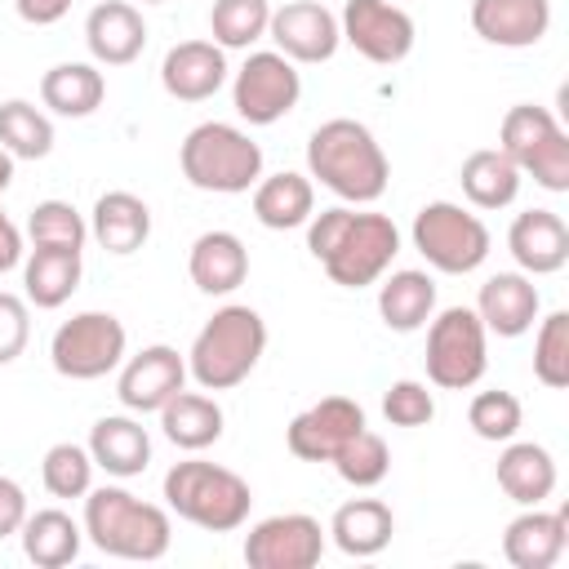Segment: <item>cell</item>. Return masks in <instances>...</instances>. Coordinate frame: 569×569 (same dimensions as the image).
<instances>
[{
  "instance_id": "obj_1",
  "label": "cell",
  "mask_w": 569,
  "mask_h": 569,
  "mask_svg": "<svg viewBox=\"0 0 569 569\" xmlns=\"http://www.w3.org/2000/svg\"><path fill=\"white\" fill-rule=\"evenodd\" d=\"M307 249L325 267V276L342 289L378 284L396 253H400V227L387 213L333 204L307 218Z\"/></svg>"
},
{
  "instance_id": "obj_2",
  "label": "cell",
  "mask_w": 569,
  "mask_h": 569,
  "mask_svg": "<svg viewBox=\"0 0 569 569\" xmlns=\"http://www.w3.org/2000/svg\"><path fill=\"white\" fill-rule=\"evenodd\" d=\"M307 178L329 187L342 204H373L391 182V164L369 124L333 116L307 138Z\"/></svg>"
},
{
  "instance_id": "obj_3",
  "label": "cell",
  "mask_w": 569,
  "mask_h": 569,
  "mask_svg": "<svg viewBox=\"0 0 569 569\" xmlns=\"http://www.w3.org/2000/svg\"><path fill=\"white\" fill-rule=\"evenodd\" d=\"M262 351H267V320L244 302H227L191 338L187 378L200 391H231L258 369Z\"/></svg>"
},
{
  "instance_id": "obj_4",
  "label": "cell",
  "mask_w": 569,
  "mask_h": 569,
  "mask_svg": "<svg viewBox=\"0 0 569 569\" xmlns=\"http://www.w3.org/2000/svg\"><path fill=\"white\" fill-rule=\"evenodd\" d=\"M84 538L116 560H160L173 542L169 507L142 502L124 485H98L84 493Z\"/></svg>"
},
{
  "instance_id": "obj_5",
  "label": "cell",
  "mask_w": 569,
  "mask_h": 569,
  "mask_svg": "<svg viewBox=\"0 0 569 569\" xmlns=\"http://www.w3.org/2000/svg\"><path fill=\"white\" fill-rule=\"evenodd\" d=\"M164 507L204 529V533H236L244 520H249V507H253V489L244 476H236L231 467H218V462H204V458H182L164 471Z\"/></svg>"
},
{
  "instance_id": "obj_6",
  "label": "cell",
  "mask_w": 569,
  "mask_h": 569,
  "mask_svg": "<svg viewBox=\"0 0 569 569\" xmlns=\"http://www.w3.org/2000/svg\"><path fill=\"white\" fill-rule=\"evenodd\" d=\"M178 164L196 191L240 196L253 191V182L262 178V147L227 120H204L182 138Z\"/></svg>"
},
{
  "instance_id": "obj_7",
  "label": "cell",
  "mask_w": 569,
  "mask_h": 569,
  "mask_svg": "<svg viewBox=\"0 0 569 569\" xmlns=\"http://www.w3.org/2000/svg\"><path fill=\"white\" fill-rule=\"evenodd\" d=\"M498 151L529 173L542 191H569V133L565 124L538 107V102H516L507 107L502 124H498Z\"/></svg>"
},
{
  "instance_id": "obj_8",
  "label": "cell",
  "mask_w": 569,
  "mask_h": 569,
  "mask_svg": "<svg viewBox=\"0 0 569 569\" xmlns=\"http://www.w3.org/2000/svg\"><path fill=\"white\" fill-rule=\"evenodd\" d=\"M409 240L427 258V267H436L445 276L476 271L489 258V249H493V236H489L485 218L462 209V204H453V200H427L413 213Z\"/></svg>"
},
{
  "instance_id": "obj_9",
  "label": "cell",
  "mask_w": 569,
  "mask_h": 569,
  "mask_svg": "<svg viewBox=\"0 0 569 569\" xmlns=\"http://www.w3.org/2000/svg\"><path fill=\"white\" fill-rule=\"evenodd\" d=\"M489 369V333L476 307H445L427 320V382L440 391H467Z\"/></svg>"
},
{
  "instance_id": "obj_10",
  "label": "cell",
  "mask_w": 569,
  "mask_h": 569,
  "mask_svg": "<svg viewBox=\"0 0 569 569\" xmlns=\"http://www.w3.org/2000/svg\"><path fill=\"white\" fill-rule=\"evenodd\" d=\"M124 351H129V333L111 311H76L49 338V360L71 382H98L116 373Z\"/></svg>"
},
{
  "instance_id": "obj_11",
  "label": "cell",
  "mask_w": 569,
  "mask_h": 569,
  "mask_svg": "<svg viewBox=\"0 0 569 569\" xmlns=\"http://www.w3.org/2000/svg\"><path fill=\"white\" fill-rule=\"evenodd\" d=\"M298 98H302V76L276 49H253L244 58V67L236 71V80H231V107H236V116L244 124H258V129L284 120L298 107Z\"/></svg>"
},
{
  "instance_id": "obj_12",
  "label": "cell",
  "mask_w": 569,
  "mask_h": 569,
  "mask_svg": "<svg viewBox=\"0 0 569 569\" xmlns=\"http://www.w3.org/2000/svg\"><path fill=\"white\" fill-rule=\"evenodd\" d=\"M338 31L360 58H369L378 67L405 62L418 40L413 18L396 0H347L338 13Z\"/></svg>"
},
{
  "instance_id": "obj_13",
  "label": "cell",
  "mask_w": 569,
  "mask_h": 569,
  "mask_svg": "<svg viewBox=\"0 0 569 569\" xmlns=\"http://www.w3.org/2000/svg\"><path fill=\"white\" fill-rule=\"evenodd\" d=\"M325 556V529L307 511H280L244 533V565L249 569H311Z\"/></svg>"
},
{
  "instance_id": "obj_14",
  "label": "cell",
  "mask_w": 569,
  "mask_h": 569,
  "mask_svg": "<svg viewBox=\"0 0 569 569\" xmlns=\"http://www.w3.org/2000/svg\"><path fill=\"white\" fill-rule=\"evenodd\" d=\"M267 36H271L276 53H284L293 67L329 62V58L338 53V44H342L338 13L325 9L320 0H289V4L271 9Z\"/></svg>"
},
{
  "instance_id": "obj_15",
  "label": "cell",
  "mask_w": 569,
  "mask_h": 569,
  "mask_svg": "<svg viewBox=\"0 0 569 569\" xmlns=\"http://www.w3.org/2000/svg\"><path fill=\"white\" fill-rule=\"evenodd\" d=\"M182 387H187V356L169 342H151L124 356L116 373V396L129 413H160V405Z\"/></svg>"
},
{
  "instance_id": "obj_16",
  "label": "cell",
  "mask_w": 569,
  "mask_h": 569,
  "mask_svg": "<svg viewBox=\"0 0 569 569\" xmlns=\"http://www.w3.org/2000/svg\"><path fill=\"white\" fill-rule=\"evenodd\" d=\"M360 427H365L360 400H351V396H325L311 409L293 413V422L284 427V445L302 462H329L338 453V445L351 440Z\"/></svg>"
},
{
  "instance_id": "obj_17",
  "label": "cell",
  "mask_w": 569,
  "mask_h": 569,
  "mask_svg": "<svg viewBox=\"0 0 569 569\" xmlns=\"http://www.w3.org/2000/svg\"><path fill=\"white\" fill-rule=\"evenodd\" d=\"M507 249L516 258V271L556 276L569 262V227L556 209H525L507 227Z\"/></svg>"
},
{
  "instance_id": "obj_18",
  "label": "cell",
  "mask_w": 569,
  "mask_h": 569,
  "mask_svg": "<svg viewBox=\"0 0 569 569\" xmlns=\"http://www.w3.org/2000/svg\"><path fill=\"white\" fill-rule=\"evenodd\" d=\"M538 311H542V298H538L533 276H525V271H498L476 293V316H480L485 333H498V338L529 333Z\"/></svg>"
},
{
  "instance_id": "obj_19",
  "label": "cell",
  "mask_w": 569,
  "mask_h": 569,
  "mask_svg": "<svg viewBox=\"0 0 569 569\" xmlns=\"http://www.w3.org/2000/svg\"><path fill=\"white\" fill-rule=\"evenodd\" d=\"M84 44L98 67H129L147 49V22L129 0H98L84 18Z\"/></svg>"
},
{
  "instance_id": "obj_20",
  "label": "cell",
  "mask_w": 569,
  "mask_h": 569,
  "mask_svg": "<svg viewBox=\"0 0 569 569\" xmlns=\"http://www.w3.org/2000/svg\"><path fill=\"white\" fill-rule=\"evenodd\" d=\"M471 31L498 49H533L551 31V0H471Z\"/></svg>"
},
{
  "instance_id": "obj_21",
  "label": "cell",
  "mask_w": 569,
  "mask_h": 569,
  "mask_svg": "<svg viewBox=\"0 0 569 569\" xmlns=\"http://www.w3.org/2000/svg\"><path fill=\"white\" fill-rule=\"evenodd\" d=\"M569 547V511H542V507H525L507 533H502V556L511 569H551Z\"/></svg>"
},
{
  "instance_id": "obj_22",
  "label": "cell",
  "mask_w": 569,
  "mask_h": 569,
  "mask_svg": "<svg viewBox=\"0 0 569 569\" xmlns=\"http://www.w3.org/2000/svg\"><path fill=\"white\" fill-rule=\"evenodd\" d=\"M160 84L178 102H204L227 84V49L213 40H182L160 62Z\"/></svg>"
},
{
  "instance_id": "obj_23",
  "label": "cell",
  "mask_w": 569,
  "mask_h": 569,
  "mask_svg": "<svg viewBox=\"0 0 569 569\" xmlns=\"http://www.w3.org/2000/svg\"><path fill=\"white\" fill-rule=\"evenodd\" d=\"M89 458L111 480H133L151 462V436L133 413H107L89 427Z\"/></svg>"
},
{
  "instance_id": "obj_24",
  "label": "cell",
  "mask_w": 569,
  "mask_h": 569,
  "mask_svg": "<svg viewBox=\"0 0 569 569\" xmlns=\"http://www.w3.org/2000/svg\"><path fill=\"white\" fill-rule=\"evenodd\" d=\"M187 276L200 293L209 298H227L249 280V249L236 231H204L196 236L191 253H187Z\"/></svg>"
},
{
  "instance_id": "obj_25",
  "label": "cell",
  "mask_w": 569,
  "mask_h": 569,
  "mask_svg": "<svg viewBox=\"0 0 569 569\" xmlns=\"http://www.w3.org/2000/svg\"><path fill=\"white\" fill-rule=\"evenodd\" d=\"M493 476H498V489L520 507H542L556 493V458H551V449H542L533 440L511 436L498 453Z\"/></svg>"
},
{
  "instance_id": "obj_26",
  "label": "cell",
  "mask_w": 569,
  "mask_h": 569,
  "mask_svg": "<svg viewBox=\"0 0 569 569\" xmlns=\"http://www.w3.org/2000/svg\"><path fill=\"white\" fill-rule=\"evenodd\" d=\"M89 236L107 253H116V258L138 253L147 244V236H151V209H147V200L133 196V191H102L93 200V213H89Z\"/></svg>"
},
{
  "instance_id": "obj_27",
  "label": "cell",
  "mask_w": 569,
  "mask_h": 569,
  "mask_svg": "<svg viewBox=\"0 0 569 569\" xmlns=\"http://www.w3.org/2000/svg\"><path fill=\"white\" fill-rule=\"evenodd\" d=\"M325 533L333 538V547H338L342 556L369 560V556H378V551L391 542L396 516H391V507H387L382 498H351V502H342V507L333 511V520H329Z\"/></svg>"
},
{
  "instance_id": "obj_28",
  "label": "cell",
  "mask_w": 569,
  "mask_h": 569,
  "mask_svg": "<svg viewBox=\"0 0 569 569\" xmlns=\"http://www.w3.org/2000/svg\"><path fill=\"white\" fill-rule=\"evenodd\" d=\"M316 213V182L307 173L280 169L253 182V218L267 231H293L307 227V218Z\"/></svg>"
},
{
  "instance_id": "obj_29",
  "label": "cell",
  "mask_w": 569,
  "mask_h": 569,
  "mask_svg": "<svg viewBox=\"0 0 569 569\" xmlns=\"http://www.w3.org/2000/svg\"><path fill=\"white\" fill-rule=\"evenodd\" d=\"M222 427H227L222 405L213 396H204V391H187L182 387L178 396H169L160 405V431H164V440L178 445V449H187V453H200V449L218 445L222 440Z\"/></svg>"
},
{
  "instance_id": "obj_30",
  "label": "cell",
  "mask_w": 569,
  "mask_h": 569,
  "mask_svg": "<svg viewBox=\"0 0 569 569\" xmlns=\"http://www.w3.org/2000/svg\"><path fill=\"white\" fill-rule=\"evenodd\" d=\"M84 262L71 249H36L22 258V298L36 311H58L76 289H80Z\"/></svg>"
},
{
  "instance_id": "obj_31",
  "label": "cell",
  "mask_w": 569,
  "mask_h": 569,
  "mask_svg": "<svg viewBox=\"0 0 569 569\" xmlns=\"http://www.w3.org/2000/svg\"><path fill=\"white\" fill-rule=\"evenodd\" d=\"M18 538H22V556L36 569H62V565H71L80 556L84 525H76L62 507H40V511H27Z\"/></svg>"
},
{
  "instance_id": "obj_32",
  "label": "cell",
  "mask_w": 569,
  "mask_h": 569,
  "mask_svg": "<svg viewBox=\"0 0 569 569\" xmlns=\"http://www.w3.org/2000/svg\"><path fill=\"white\" fill-rule=\"evenodd\" d=\"M436 311V280L418 267H400L378 284V316L396 333H418Z\"/></svg>"
},
{
  "instance_id": "obj_33",
  "label": "cell",
  "mask_w": 569,
  "mask_h": 569,
  "mask_svg": "<svg viewBox=\"0 0 569 569\" xmlns=\"http://www.w3.org/2000/svg\"><path fill=\"white\" fill-rule=\"evenodd\" d=\"M102 98H107V80L98 71V62H58L40 76V102L53 116L84 120L102 107Z\"/></svg>"
},
{
  "instance_id": "obj_34",
  "label": "cell",
  "mask_w": 569,
  "mask_h": 569,
  "mask_svg": "<svg viewBox=\"0 0 569 569\" xmlns=\"http://www.w3.org/2000/svg\"><path fill=\"white\" fill-rule=\"evenodd\" d=\"M520 169L498 151V147H480V151H471L467 160H462V169H458V182H462V196L476 204V209H507V204H516V196H520Z\"/></svg>"
},
{
  "instance_id": "obj_35",
  "label": "cell",
  "mask_w": 569,
  "mask_h": 569,
  "mask_svg": "<svg viewBox=\"0 0 569 569\" xmlns=\"http://www.w3.org/2000/svg\"><path fill=\"white\" fill-rule=\"evenodd\" d=\"M0 147L13 160H44L53 151V120L27 98H9L0 102Z\"/></svg>"
},
{
  "instance_id": "obj_36",
  "label": "cell",
  "mask_w": 569,
  "mask_h": 569,
  "mask_svg": "<svg viewBox=\"0 0 569 569\" xmlns=\"http://www.w3.org/2000/svg\"><path fill=\"white\" fill-rule=\"evenodd\" d=\"M27 240L36 249H71V253H84L89 222H84V213L71 200H40L27 213Z\"/></svg>"
},
{
  "instance_id": "obj_37",
  "label": "cell",
  "mask_w": 569,
  "mask_h": 569,
  "mask_svg": "<svg viewBox=\"0 0 569 569\" xmlns=\"http://www.w3.org/2000/svg\"><path fill=\"white\" fill-rule=\"evenodd\" d=\"M271 0H213L209 9V36L218 49H249L267 36Z\"/></svg>"
},
{
  "instance_id": "obj_38",
  "label": "cell",
  "mask_w": 569,
  "mask_h": 569,
  "mask_svg": "<svg viewBox=\"0 0 569 569\" xmlns=\"http://www.w3.org/2000/svg\"><path fill=\"white\" fill-rule=\"evenodd\" d=\"M329 462H333V471H338L351 489H373V485H382L387 471H391V449H387V440H382L378 431L360 427L351 440L338 445V453H333Z\"/></svg>"
},
{
  "instance_id": "obj_39",
  "label": "cell",
  "mask_w": 569,
  "mask_h": 569,
  "mask_svg": "<svg viewBox=\"0 0 569 569\" xmlns=\"http://www.w3.org/2000/svg\"><path fill=\"white\" fill-rule=\"evenodd\" d=\"M93 458L84 445H71V440H58L44 449L40 458V480L53 498H84L93 489Z\"/></svg>"
},
{
  "instance_id": "obj_40",
  "label": "cell",
  "mask_w": 569,
  "mask_h": 569,
  "mask_svg": "<svg viewBox=\"0 0 569 569\" xmlns=\"http://www.w3.org/2000/svg\"><path fill=\"white\" fill-rule=\"evenodd\" d=\"M533 378L551 391L569 387V311H551L533 333Z\"/></svg>"
},
{
  "instance_id": "obj_41",
  "label": "cell",
  "mask_w": 569,
  "mask_h": 569,
  "mask_svg": "<svg viewBox=\"0 0 569 569\" xmlns=\"http://www.w3.org/2000/svg\"><path fill=\"white\" fill-rule=\"evenodd\" d=\"M467 422H471V431L480 436V440H489V445H507L516 431H520V422H525V409H520V400L511 396V391H476L471 396V405H467Z\"/></svg>"
},
{
  "instance_id": "obj_42",
  "label": "cell",
  "mask_w": 569,
  "mask_h": 569,
  "mask_svg": "<svg viewBox=\"0 0 569 569\" xmlns=\"http://www.w3.org/2000/svg\"><path fill=\"white\" fill-rule=\"evenodd\" d=\"M382 418L391 427H427L436 418V396L418 378H396L382 391Z\"/></svg>"
},
{
  "instance_id": "obj_43",
  "label": "cell",
  "mask_w": 569,
  "mask_h": 569,
  "mask_svg": "<svg viewBox=\"0 0 569 569\" xmlns=\"http://www.w3.org/2000/svg\"><path fill=\"white\" fill-rule=\"evenodd\" d=\"M31 342V302L0 289V365H13Z\"/></svg>"
},
{
  "instance_id": "obj_44",
  "label": "cell",
  "mask_w": 569,
  "mask_h": 569,
  "mask_svg": "<svg viewBox=\"0 0 569 569\" xmlns=\"http://www.w3.org/2000/svg\"><path fill=\"white\" fill-rule=\"evenodd\" d=\"M27 489L13 476H0V538H13L27 520Z\"/></svg>"
},
{
  "instance_id": "obj_45",
  "label": "cell",
  "mask_w": 569,
  "mask_h": 569,
  "mask_svg": "<svg viewBox=\"0 0 569 569\" xmlns=\"http://www.w3.org/2000/svg\"><path fill=\"white\" fill-rule=\"evenodd\" d=\"M13 9H18V18L31 22V27H53L58 18H67L71 0H13Z\"/></svg>"
},
{
  "instance_id": "obj_46",
  "label": "cell",
  "mask_w": 569,
  "mask_h": 569,
  "mask_svg": "<svg viewBox=\"0 0 569 569\" xmlns=\"http://www.w3.org/2000/svg\"><path fill=\"white\" fill-rule=\"evenodd\" d=\"M22 231H18V222L4 213V204H0V276L4 271H13L18 262H22Z\"/></svg>"
},
{
  "instance_id": "obj_47",
  "label": "cell",
  "mask_w": 569,
  "mask_h": 569,
  "mask_svg": "<svg viewBox=\"0 0 569 569\" xmlns=\"http://www.w3.org/2000/svg\"><path fill=\"white\" fill-rule=\"evenodd\" d=\"M13 182V156L0 147V196H4V187Z\"/></svg>"
},
{
  "instance_id": "obj_48",
  "label": "cell",
  "mask_w": 569,
  "mask_h": 569,
  "mask_svg": "<svg viewBox=\"0 0 569 569\" xmlns=\"http://www.w3.org/2000/svg\"><path fill=\"white\" fill-rule=\"evenodd\" d=\"M142 4H164V0H142Z\"/></svg>"
}]
</instances>
